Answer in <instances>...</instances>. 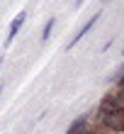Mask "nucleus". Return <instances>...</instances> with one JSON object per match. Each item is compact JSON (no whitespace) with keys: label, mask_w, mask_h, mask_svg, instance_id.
<instances>
[{"label":"nucleus","mask_w":124,"mask_h":134,"mask_svg":"<svg viewBox=\"0 0 124 134\" xmlns=\"http://www.w3.org/2000/svg\"><path fill=\"white\" fill-rule=\"evenodd\" d=\"M92 120H95L97 129L107 134H124V98L117 90H110L97 102Z\"/></svg>","instance_id":"f257e3e1"},{"label":"nucleus","mask_w":124,"mask_h":134,"mask_svg":"<svg viewBox=\"0 0 124 134\" xmlns=\"http://www.w3.org/2000/svg\"><path fill=\"white\" fill-rule=\"evenodd\" d=\"M97 132V124L92 120V112H85V115H78L75 120L68 124L66 134H95Z\"/></svg>","instance_id":"f03ea898"},{"label":"nucleus","mask_w":124,"mask_h":134,"mask_svg":"<svg viewBox=\"0 0 124 134\" xmlns=\"http://www.w3.org/2000/svg\"><path fill=\"white\" fill-rule=\"evenodd\" d=\"M100 17H102V12H92V17H90V20H88V22H85V25H83L80 29H78V32H75V34L71 37V42H68V44H66V51H71V49H73V46H75V44H80V39H83L85 34H90V32H92V29H95V25H97V22H100Z\"/></svg>","instance_id":"7ed1b4c3"},{"label":"nucleus","mask_w":124,"mask_h":134,"mask_svg":"<svg viewBox=\"0 0 124 134\" xmlns=\"http://www.w3.org/2000/svg\"><path fill=\"white\" fill-rule=\"evenodd\" d=\"M25 22H27V10H20L17 15H15V20L10 22V27H7V34H5V49L15 42V37H17L20 29L25 27Z\"/></svg>","instance_id":"20e7f679"},{"label":"nucleus","mask_w":124,"mask_h":134,"mask_svg":"<svg viewBox=\"0 0 124 134\" xmlns=\"http://www.w3.org/2000/svg\"><path fill=\"white\" fill-rule=\"evenodd\" d=\"M54 27H56V17H49V20L44 22V29H42V44L49 42V37H51V32H54Z\"/></svg>","instance_id":"39448f33"},{"label":"nucleus","mask_w":124,"mask_h":134,"mask_svg":"<svg viewBox=\"0 0 124 134\" xmlns=\"http://www.w3.org/2000/svg\"><path fill=\"white\" fill-rule=\"evenodd\" d=\"M83 3H85V0H75V3H73V7H75V10H80V7H83Z\"/></svg>","instance_id":"423d86ee"},{"label":"nucleus","mask_w":124,"mask_h":134,"mask_svg":"<svg viewBox=\"0 0 124 134\" xmlns=\"http://www.w3.org/2000/svg\"><path fill=\"white\" fill-rule=\"evenodd\" d=\"M3 88H5V83H3V81H0V95H3Z\"/></svg>","instance_id":"0eeeda50"},{"label":"nucleus","mask_w":124,"mask_h":134,"mask_svg":"<svg viewBox=\"0 0 124 134\" xmlns=\"http://www.w3.org/2000/svg\"><path fill=\"white\" fill-rule=\"evenodd\" d=\"M0 66H3V56H0Z\"/></svg>","instance_id":"6e6552de"},{"label":"nucleus","mask_w":124,"mask_h":134,"mask_svg":"<svg viewBox=\"0 0 124 134\" xmlns=\"http://www.w3.org/2000/svg\"><path fill=\"white\" fill-rule=\"evenodd\" d=\"M122 56H124V49H122Z\"/></svg>","instance_id":"1a4fd4ad"},{"label":"nucleus","mask_w":124,"mask_h":134,"mask_svg":"<svg viewBox=\"0 0 124 134\" xmlns=\"http://www.w3.org/2000/svg\"><path fill=\"white\" fill-rule=\"evenodd\" d=\"M105 3H110V0H105Z\"/></svg>","instance_id":"9d476101"}]
</instances>
